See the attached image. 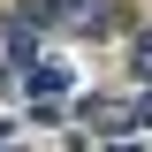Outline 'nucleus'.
<instances>
[{
	"mask_svg": "<svg viewBox=\"0 0 152 152\" xmlns=\"http://www.w3.org/2000/svg\"><path fill=\"white\" fill-rule=\"evenodd\" d=\"M23 91H31V107H61L69 99V69L61 61H31L23 69Z\"/></svg>",
	"mask_w": 152,
	"mask_h": 152,
	"instance_id": "f257e3e1",
	"label": "nucleus"
},
{
	"mask_svg": "<svg viewBox=\"0 0 152 152\" xmlns=\"http://www.w3.org/2000/svg\"><path fill=\"white\" fill-rule=\"evenodd\" d=\"M61 31H76V38H84V31H114V0H61Z\"/></svg>",
	"mask_w": 152,
	"mask_h": 152,
	"instance_id": "f03ea898",
	"label": "nucleus"
},
{
	"mask_svg": "<svg viewBox=\"0 0 152 152\" xmlns=\"http://www.w3.org/2000/svg\"><path fill=\"white\" fill-rule=\"evenodd\" d=\"M129 69H137V84H152V31L137 38V53H129Z\"/></svg>",
	"mask_w": 152,
	"mask_h": 152,
	"instance_id": "7ed1b4c3",
	"label": "nucleus"
},
{
	"mask_svg": "<svg viewBox=\"0 0 152 152\" xmlns=\"http://www.w3.org/2000/svg\"><path fill=\"white\" fill-rule=\"evenodd\" d=\"M114 152H145V145H129V137H114Z\"/></svg>",
	"mask_w": 152,
	"mask_h": 152,
	"instance_id": "20e7f679",
	"label": "nucleus"
},
{
	"mask_svg": "<svg viewBox=\"0 0 152 152\" xmlns=\"http://www.w3.org/2000/svg\"><path fill=\"white\" fill-rule=\"evenodd\" d=\"M0 145H8V122H0Z\"/></svg>",
	"mask_w": 152,
	"mask_h": 152,
	"instance_id": "39448f33",
	"label": "nucleus"
},
{
	"mask_svg": "<svg viewBox=\"0 0 152 152\" xmlns=\"http://www.w3.org/2000/svg\"><path fill=\"white\" fill-rule=\"evenodd\" d=\"M0 152H8V145H0Z\"/></svg>",
	"mask_w": 152,
	"mask_h": 152,
	"instance_id": "423d86ee",
	"label": "nucleus"
}]
</instances>
